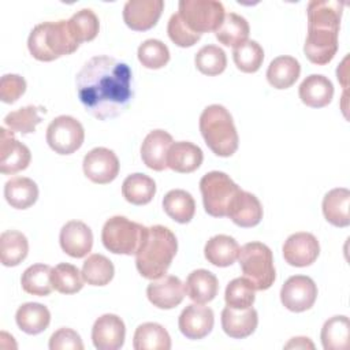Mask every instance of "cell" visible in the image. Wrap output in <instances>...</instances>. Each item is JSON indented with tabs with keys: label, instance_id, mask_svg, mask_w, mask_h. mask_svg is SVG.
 I'll return each mask as SVG.
<instances>
[{
	"label": "cell",
	"instance_id": "6da1fadb",
	"mask_svg": "<svg viewBox=\"0 0 350 350\" xmlns=\"http://www.w3.org/2000/svg\"><path fill=\"white\" fill-rule=\"evenodd\" d=\"M130 67L115 57L100 55L88 60L77 75L78 98L98 120L123 113L133 100Z\"/></svg>",
	"mask_w": 350,
	"mask_h": 350
},
{
	"label": "cell",
	"instance_id": "7a4b0ae2",
	"mask_svg": "<svg viewBox=\"0 0 350 350\" xmlns=\"http://www.w3.org/2000/svg\"><path fill=\"white\" fill-rule=\"evenodd\" d=\"M345 4L338 0H312L308 4V36L304 52L317 66L328 64L338 52V34Z\"/></svg>",
	"mask_w": 350,
	"mask_h": 350
},
{
	"label": "cell",
	"instance_id": "3957f363",
	"mask_svg": "<svg viewBox=\"0 0 350 350\" xmlns=\"http://www.w3.org/2000/svg\"><path fill=\"white\" fill-rule=\"evenodd\" d=\"M178 241L175 234L164 226L148 227L135 253V267L145 279L164 276L176 254Z\"/></svg>",
	"mask_w": 350,
	"mask_h": 350
},
{
	"label": "cell",
	"instance_id": "277c9868",
	"mask_svg": "<svg viewBox=\"0 0 350 350\" xmlns=\"http://www.w3.org/2000/svg\"><path fill=\"white\" fill-rule=\"evenodd\" d=\"M79 44L74 40L67 21L42 22L33 27L27 38L30 55L40 62H52L60 56L71 55Z\"/></svg>",
	"mask_w": 350,
	"mask_h": 350
},
{
	"label": "cell",
	"instance_id": "5b68a950",
	"mask_svg": "<svg viewBox=\"0 0 350 350\" xmlns=\"http://www.w3.org/2000/svg\"><path fill=\"white\" fill-rule=\"evenodd\" d=\"M200 131L208 148L220 157H230L238 149V133L228 109L219 104L208 105L200 116Z\"/></svg>",
	"mask_w": 350,
	"mask_h": 350
},
{
	"label": "cell",
	"instance_id": "8992f818",
	"mask_svg": "<svg viewBox=\"0 0 350 350\" xmlns=\"http://www.w3.org/2000/svg\"><path fill=\"white\" fill-rule=\"evenodd\" d=\"M239 265L256 290L269 288L276 278L271 249L261 242H249L239 249Z\"/></svg>",
	"mask_w": 350,
	"mask_h": 350
},
{
	"label": "cell",
	"instance_id": "52a82bcc",
	"mask_svg": "<svg viewBox=\"0 0 350 350\" xmlns=\"http://www.w3.org/2000/svg\"><path fill=\"white\" fill-rule=\"evenodd\" d=\"M148 227L131 221L124 216L108 219L101 231V241L107 250L115 254H135Z\"/></svg>",
	"mask_w": 350,
	"mask_h": 350
},
{
	"label": "cell",
	"instance_id": "ba28073f",
	"mask_svg": "<svg viewBox=\"0 0 350 350\" xmlns=\"http://www.w3.org/2000/svg\"><path fill=\"white\" fill-rule=\"evenodd\" d=\"M200 190L205 212L213 217H224L239 187L227 174L211 171L201 178Z\"/></svg>",
	"mask_w": 350,
	"mask_h": 350
},
{
	"label": "cell",
	"instance_id": "9c48e42d",
	"mask_svg": "<svg viewBox=\"0 0 350 350\" xmlns=\"http://www.w3.org/2000/svg\"><path fill=\"white\" fill-rule=\"evenodd\" d=\"M179 16L196 33L216 31L224 19V5L216 0H180Z\"/></svg>",
	"mask_w": 350,
	"mask_h": 350
},
{
	"label": "cell",
	"instance_id": "30bf717a",
	"mask_svg": "<svg viewBox=\"0 0 350 350\" xmlns=\"http://www.w3.org/2000/svg\"><path fill=\"white\" fill-rule=\"evenodd\" d=\"M85 139V130L79 120L68 115L55 118L46 129V142L59 154H71Z\"/></svg>",
	"mask_w": 350,
	"mask_h": 350
},
{
	"label": "cell",
	"instance_id": "8fae6325",
	"mask_svg": "<svg viewBox=\"0 0 350 350\" xmlns=\"http://www.w3.org/2000/svg\"><path fill=\"white\" fill-rule=\"evenodd\" d=\"M317 298V286L309 276H290L280 288V301L291 312L299 313L310 309Z\"/></svg>",
	"mask_w": 350,
	"mask_h": 350
},
{
	"label": "cell",
	"instance_id": "7c38bea8",
	"mask_svg": "<svg viewBox=\"0 0 350 350\" xmlns=\"http://www.w3.org/2000/svg\"><path fill=\"white\" fill-rule=\"evenodd\" d=\"M119 160L113 150L108 148H94L83 157V174L93 183L105 185L112 182L119 174Z\"/></svg>",
	"mask_w": 350,
	"mask_h": 350
},
{
	"label": "cell",
	"instance_id": "4fadbf2b",
	"mask_svg": "<svg viewBox=\"0 0 350 350\" xmlns=\"http://www.w3.org/2000/svg\"><path fill=\"white\" fill-rule=\"evenodd\" d=\"M31 153L29 148L14 137V131L0 129V171L3 174H16L29 167Z\"/></svg>",
	"mask_w": 350,
	"mask_h": 350
},
{
	"label": "cell",
	"instance_id": "5bb4252c",
	"mask_svg": "<svg viewBox=\"0 0 350 350\" xmlns=\"http://www.w3.org/2000/svg\"><path fill=\"white\" fill-rule=\"evenodd\" d=\"M320 254V245L317 238L310 232L291 234L283 245V257L287 264L293 267L312 265Z\"/></svg>",
	"mask_w": 350,
	"mask_h": 350
},
{
	"label": "cell",
	"instance_id": "9a60e30c",
	"mask_svg": "<svg viewBox=\"0 0 350 350\" xmlns=\"http://www.w3.org/2000/svg\"><path fill=\"white\" fill-rule=\"evenodd\" d=\"M163 10V0H129L123 7V21L131 30L145 31L157 23Z\"/></svg>",
	"mask_w": 350,
	"mask_h": 350
},
{
	"label": "cell",
	"instance_id": "2e32d148",
	"mask_svg": "<svg viewBox=\"0 0 350 350\" xmlns=\"http://www.w3.org/2000/svg\"><path fill=\"white\" fill-rule=\"evenodd\" d=\"M185 284L178 276L164 275L152 280L146 287V295L150 304L159 309H172L185 298Z\"/></svg>",
	"mask_w": 350,
	"mask_h": 350
},
{
	"label": "cell",
	"instance_id": "e0dca14e",
	"mask_svg": "<svg viewBox=\"0 0 350 350\" xmlns=\"http://www.w3.org/2000/svg\"><path fill=\"white\" fill-rule=\"evenodd\" d=\"M124 336L123 320L112 313L100 316L92 328V340L98 350H119L124 343Z\"/></svg>",
	"mask_w": 350,
	"mask_h": 350
},
{
	"label": "cell",
	"instance_id": "ac0fdd59",
	"mask_svg": "<svg viewBox=\"0 0 350 350\" xmlns=\"http://www.w3.org/2000/svg\"><path fill=\"white\" fill-rule=\"evenodd\" d=\"M59 242L66 254L74 258H82L92 250L93 232L83 221L70 220L62 227Z\"/></svg>",
	"mask_w": 350,
	"mask_h": 350
},
{
	"label": "cell",
	"instance_id": "d6986e66",
	"mask_svg": "<svg viewBox=\"0 0 350 350\" xmlns=\"http://www.w3.org/2000/svg\"><path fill=\"white\" fill-rule=\"evenodd\" d=\"M215 316L213 310L208 306H202L201 304L187 305L178 320V325L180 332L187 339H202L205 338L213 328Z\"/></svg>",
	"mask_w": 350,
	"mask_h": 350
},
{
	"label": "cell",
	"instance_id": "ffe728a7",
	"mask_svg": "<svg viewBox=\"0 0 350 350\" xmlns=\"http://www.w3.org/2000/svg\"><path fill=\"white\" fill-rule=\"evenodd\" d=\"M227 216L237 226L250 228L261 221L262 205L254 194L239 189L228 206Z\"/></svg>",
	"mask_w": 350,
	"mask_h": 350
},
{
	"label": "cell",
	"instance_id": "44dd1931",
	"mask_svg": "<svg viewBox=\"0 0 350 350\" xmlns=\"http://www.w3.org/2000/svg\"><path fill=\"white\" fill-rule=\"evenodd\" d=\"M172 137L164 130L150 131L142 145L141 157L144 164L153 171H163L167 168V153L172 145Z\"/></svg>",
	"mask_w": 350,
	"mask_h": 350
},
{
	"label": "cell",
	"instance_id": "7402d4cb",
	"mask_svg": "<svg viewBox=\"0 0 350 350\" xmlns=\"http://www.w3.org/2000/svg\"><path fill=\"white\" fill-rule=\"evenodd\" d=\"M258 324L257 310L252 306L247 309H234L226 306L221 310V328L234 339H243L252 335Z\"/></svg>",
	"mask_w": 350,
	"mask_h": 350
},
{
	"label": "cell",
	"instance_id": "603a6c76",
	"mask_svg": "<svg viewBox=\"0 0 350 350\" xmlns=\"http://www.w3.org/2000/svg\"><path fill=\"white\" fill-rule=\"evenodd\" d=\"M204 160L200 146L189 141L172 142L167 153V167L179 174H190L196 171Z\"/></svg>",
	"mask_w": 350,
	"mask_h": 350
},
{
	"label": "cell",
	"instance_id": "cb8c5ba5",
	"mask_svg": "<svg viewBox=\"0 0 350 350\" xmlns=\"http://www.w3.org/2000/svg\"><path fill=\"white\" fill-rule=\"evenodd\" d=\"M298 94L305 105L310 108H323L328 105L334 97V85L327 77L312 74L301 82Z\"/></svg>",
	"mask_w": 350,
	"mask_h": 350
},
{
	"label": "cell",
	"instance_id": "d4e9b609",
	"mask_svg": "<svg viewBox=\"0 0 350 350\" xmlns=\"http://www.w3.org/2000/svg\"><path fill=\"white\" fill-rule=\"evenodd\" d=\"M185 290L187 297L196 304H208L211 302L219 290L217 278L208 269H196L189 273Z\"/></svg>",
	"mask_w": 350,
	"mask_h": 350
},
{
	"label": "cell",
	"instance_id": "484cf974",
	"mask_svg": "<svg viewBox=\"0 0 350 350\" xmlns=\"http://www.w3.org/2000/svg\"><path fill=\"white\" fill-rule=\"evenodd\" d=\"M349 205L350 191L346 187L329 190L323 200V213L325 220L335 227H347L350 224Z\"/></svg>",
	"mask_w": 350,
	"mask_h": 350
},
{
	"label": "cell",
	"instance_id": "4316f807",
	"mask_svg": "<svg viewBox=\"0 0 350 350\" xmlns=\"http://www.w3.org/2000/svg\"><path fill=\"white\" fill-rule=\"evenodd\" d=\"M15 321L25 334L38 335L48 328L51 323V313L42 304L26 302L18 308Z\"/></svg>",
	"mask_w": 350,
	"mask_h": 350
},
{
	"label": "cell",
	"instance_id": "83f0119b",
	"mask_svg": "<svg viewBox=\"0 0 350 350\" xmlns=\"http://www.w3.org/2000/svg\"><path fill=\"white\" fill-rule=\"evenodd\" d=\"M4 197L12 208L27 209L38 198V186L30 178L15 176L5 182Z\"/></svg>",
	"mask_w": 350,
	"mask_h": 350
},
{
	"label": "cell",
	"instance_id": "f1b7e54d",
	"mask_svg": "<svg viewBox=\"0 0 350 350\" xmlns=\"http://www.w3.org/2000/svg\"><path fill=\"white\" fill-rule=\"evenodd\" d=\"M238 242L224 234H219L212 237L204 247V254L208 262L216 267H230L238 258L239 254Z\"/></svg>",
	"mask_w": 350,
	"mask_h": 350
},
{
	"label": "cell",
	"instance_id": "f546056e",
	"mask_svg": "<svg viewBox=\"0 0 350 350\" xmlns=\"http://www.w3.org/2000/svg\"><path fill=\"white\" fill-rule=\"evenodd\" d=\"M301 74L299 62L293 56L275 57L267 70V79L275 89H287L295 83Z\"/></svg>",
	"mask_w": 350,
	"mask_h": 350
},
{
	"label": "cell",
	"instance_id": "4dcf8cb0",
	"mask_svg": "<svg viewBox=\"0 0 350 350\" xmlns=\"http://www.w3.org/2000/svg\"><path fill=\"white\" fill-rule=\"evenodd\" d=\"M163 209L174 221L186 224L193 219L196 213V202L189 191L174 189L164 196Z\"/></svg>",
	"mask_w": 350,
	"mask_h": 350
},
{
	"label": "cell",
	"instance_id": "1f68e13d",
	"mask_svg": "<svg viewBox=\"0 0 350 350\" xmlns=\"http://www.w3.org/2000/svg\"><path fill=\"white\" fill-rule=\"evenodd\" d=\"M133 347L135 350H170L171 338L161 324L144 323L134 332Z\"/></svg>",
	"mask_w": 350,
	"mask_h": 350
},
{
	"label": "cell",
	"instance_id": "d6a6232c",
	"mask_svg": "<svg viewBox=\"0 0 350 350\" xmlns=\"http://www.w3.org/2000/svg\"><path fill=\"white\" fill-rule=\"evenodd\" d=\"M29 253V242L25 234L7 230L0 235V260L4 267L19 265Z\"/></svg>",
	"mask_w": 350,
	"mask_h": 350
},
{
	"label": "cell",
	"instance_id": "836d02e7",
	"mask_svg": "<svg viewBox=\"0 0 350 350\" xmlns=\"http://www.w3.org/2000/svg\"><path fill=\"white\" fill-rule=\"evenodd\" d=\"M122 194L124 200L133 205H145L154 197L156 183L150 176L135 172L123 180Z\"/></svg>",
	"mask_w": 350,
	"mask_h": 350
},
{
	"label": "cell",
	"instance_id": "e575fe53",
	"mask_svg": "<svg viewBox=\"0 0 350 350\" xmlns=\"http://www.w3.org/2000/svg\"><path fill=\"white\" fill-rule=\"evenodd\" d=\"M249 31L250 29L247 21L235 12H230L224 15V19L216 29L215 36L220 44L235 48L247 41Z\"/></svg>",
	"mask_w": 350,
	"mask_h": 350
},
{
	"label": "cell",
	"instance_id": "d590c367",
	"mask_svg": "<svg viewBox=\"0 0 350 350\" xmlns=\"http://www.w3.org/2000/svg\"><path fill=\"white\" fill-rule=\"evenodd\" d=\"M350 323L346 316L328 319L321 328V343L325 350H346L349 347Z\"/></svg>",
	"mask_w": 350,
	"mask_h": 350
},
{
	"label": "cell",
	"instance_id": "8d00e7d4",
	"mask_svg": "<svg viewBox=\"0 0 350 350\" xmlns=\"http://www.w3.org/2000/svg\"><path fill=\"white\" fill-rule=\"evenodd\" d=\"M52 268L46 264H33L25 269L21 278L22 288L31 295L45 297L53 290L51 282Z\"/></svg>",
	"mask_w": 350,
	"mask_h": 350
},
{
	"label": "cell",
	"instance_id": "74e56055",
	"mask_svg": "<svg viewBox=\"0 0 350 350\" xmlns=\"http://www.w3.org/2000/svg\"><path fill=\"white\" fill-rule=\"evenodd\" d=\"M82 278L90 286L108 284L115 273L112 261L103 254H90L82 265Z\"/></svg>",
	"mask_w": 350,
	"mask_h": 350
},
{
	"label": "cell",
	"instance_id": "f35d334b",
	"mask_svg": "<svg viewBox=\"0 0 350 350\" xmlns=\"http://www.w3.org/2000/svg\"><path fill=\"white\" fill-rule=\"evenodd\" d=\"M68 29L74 37V40L81 44L86 41H92L98 34L100 22L97 15L90 8H83L75 12L68 21Z\"/></svg>",
	"mask_w": 350,
	"mask_h": 350
},
{
	"label": "cell",
	"instance_id": "ab89813d",
	"mask_svg": "<svg viewBox=\"0 0 350 350\" xmlns=\"http://www.w3.org/2000/svg\"><path fill=\"white\" fill-rule=\"evenodd\" d=\"M51 282L56 291L62 294H75L82 290L85 280L75 265L60 262L52 268Z\"/></svg>",
	"mask_w": 350,
	"mask_h": 350
},
{
	"label": "cell",
	"instance_id": "60d3db41",
	"mask_svg": "<svg viewBox=\"0 0 350 350\" xmlns=\"http://www.w3.org/2000/svg\"><path fill=\"white\" fill-rule=\"evenodd\" d=\"M232 59L238 70L252 74L260 70L264 62V51L257 41L247 40L234 48Z\"/></svg>",
	"mask_w": 350,
	"mask_h": 350
},
{
	"label": "cell",
	"instance_id": "b9f144b4",
	"mask_svg": "<svg viewBox=\"0 0 350 350\" xmlns=\"http://www.w3.org/2000/svg\"><path fill=\"white\" fill-rule=\"evenodd\" d=\"M194 63L201 74L215 77L226 70L227 56L217 45H205L196 53Z\"/></svg>",
	"mask_w": 350,
	"mask_h": 350
},
{
	"label": "cell",
	"instance_id": "7bdbcfd3",
	"mask_svg": "<svg viewBox=\"0 0 350 350\" xmlns=\"http://www.w3.org/2000/svg\"><path fill=\"white\" fill-rule=\"evenodd\" d=\"M256 288L252 286V283L246 278H237L232 279L224 293V299L227 306L234 309H247L253 306L256 294Z\"/></svg>",
	"mask_w": 350,
	"mask_h": 350
},
{
	"label": "cell",
	"instance_id": "ee69618b",
	"mask_svg": "<svg viewBox=\"0 0 350 350\" xmlns=\"http://www.w3.org/2000/svg\"><path fill=\"white\" fill-rule=\"evenodd\" d=\"M138 60L145 68L159 70L170 62V49L168 46L156 38L145 40L138 46Z\"/></svg>",
	"mask_w": 350,
	"mask_h": 350
},
{
	"label": "cell",
	"instance_id": "f6af8a7d",
	"mask_svg": "<svg viewBox=\"0 0 350 350\" xmlns=\"http://www.w3.org/2000/svg\"><path fill=\"white\" fill-rule=\"evenodd\" d=\"M40 111H45V109H41L34 105L19 108L16 111L7 113V116L4 118V123L11 131H16L21 134L34 133L36 126L42 120Z\"/></svg>",
	"mask_w": 350,
	"mask_h": 350
},
{
	"label": "cell",
	"instance_id": "bcb514c9",
	"mask_svg": "<svg viewBox=\"0 0 350 350\" xmlns=\"http://www.w3.org/2000/svg\"><path fill=\"white\" fill-rule=\"evenodd\" d=\"M167 33H168L170 40L180 48L193 46L201 38V34L193 31L183 22V19L179 16V14L171 15V18L168 21V26H167Z\"/></svg>",
	"mask_w": 350,
	"mask_h": 350
},
{
	"label": "cell",
	"instance_id": "7dc6e473",
	"mask_svg": "<svg viewBox=\"0 0 350 350\" xmlns=\"http://www.w3.org/2000/svg\"><path fill=\"white\" fill-rule=\"evenodd\" d=\"M26 92V81L18 74H5L0 79V100L5 104L15 103Z\"/></svg>",
	"mask_w": 350,
	"mask_h": 350
},
{
	"label": "cell",
	"instance_id": "c3c4849f",
	"mask_svg": "<svg viewBox=\"0 0 350 350\" xmlns=\"http://www.w3.org/2000/svg\"><path fill=\"white\" fill-rule=\"evenodd\" d=\"M51 350H83L79 334L71 328H59L49 339Z\"/></svg>",
	"mask_w": 350,
	"mask_h": 350
},
{
	"label": "cell",
	"instance_id": "681fc988",
	"mask_svg": "<svg viewBox=\"0 0 350 350\" xmlns=\"http://www.w3.org/2000/svg\"><path fill=\"white\" fill-rule=\"evenodd\" d=\"M284 347L286 349H314V345L309 340V338L298 336V338H293Z\"/></svg>",
	"mask_w": 350,
	"mask_h": 350
}]
</instances>
